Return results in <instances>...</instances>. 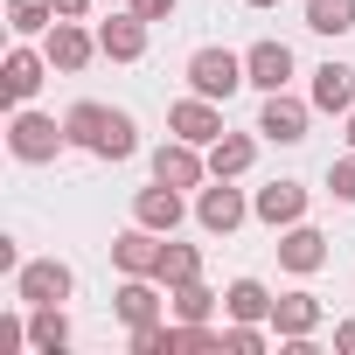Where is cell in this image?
Returning a JSON list of instances; mask_svg holds the SVG:
<instances>
[{
  "instance_id": "13",
  "label": "cell",
  "mask_w": 355,
  "mask_h": 355,
  "mask_svg": "<svg viewBox=\"0 0 355 355\" xmlns=\"http://www.w3.org/2000/svg\"><path fill=\"white\" fill-rule=\"evenodd\" d=\"M244 77H251V91H286L293 84V49L286 42H251L244 49Z\"/></svg>"
},
{
  "instance_id": "23",
  "label": "cell",
  "mask_w": 355,
  "mask_h": 355,
  "mask_svg": "<svg viewBox=\"0 0 355 355\" xmlns=\"http://www.w3.org/2000/svg\"><path fill=\"white\" fill-rule=\"evenodd\" d=\"M223 313H230V320H272V293H265L258 279H237V286L223 293Z\"/></svg>"
},
{
  "instance_id": "7",
  "label": "cell",
  "mask_w": 355,
  "mask_h": 355,
  "mask_svg": "<svg viewBox=\"0 0 355 355\" xmlns=\"http://www.w3.org/2000/svg\"><path fill=\"white\" fill-rule=\"evenodd\" d=\"M306 119H313V98L300 105V98H286V91H265V112H258V132H265L272 146H300V139H306Z\"/></svg>"
},
{
  "instance_id": "14",
  "label": "cell",
  "mask_w": 355,
  "mask_h": 355,
  "mask_svg": "<svg viewBox=\"0 0 355 355\" xmlns=\"http://www.w3.org/2000/svg\"><path fill=\"white\" fill-rule=\"evenodd\" d=\"M251 216L272 223V230H293V223L306 216V189H300V182H272V189L251 196Z\"/></svg>"
},
{
  "instance_id": "33",
  "label": "cell",
  "mask_w": 355,
  "mask_h": 355,
  "mask_svg": "<svg viewBox=\"0 0 355 355\" xmlns=\"http://www.w3.org/2000/svg\"><path fill=\"white\" fill-rule=\"evenodd\" d=\"M244 8H279V0H244Z\"/></svg>"
},
{
  "instance_id": "11",
  "label": "cell",
  "mask_w": 355,
  "mask_h": 355,
  "mask_svg": "<svg viewBox=\"0 0 355 355\" xmlns=\"http://www.w3.org/2000/svg\"><path fill=\"white\" fill-rule=\"evenodd\" d=\"M146 28H153V21L125 8V15H112V21H98V49H105L112 63H139V56H146Z\"/></svg>"
},
{
  "instance_id": "19",
  "label": "cell",
  "mask_w": 355,
  "mask_h": 355,
  "mask_svg": "<svg viewBox=\"0 0 355 355\" xmlns=\"http://www.w3.org/2000/svg\"><path fill=\"white\" fill-rule=\"evenodd\" d=\"M313 112H355V63H320L313 70Z\"/></svg>"
},
{
  "instance_id": "35",
  "label": "cell",
  "mask_w": 355,
  "mask_h": 355,
  "mask_svg": "<svg viewBox=\"0 0 355 355\" xmlns=\"http://www.w3.org/2000/svg\"><path fill=\"white\" fill-rule=\"evenodd\" d=\"M105 8H119V0H105Z\"/></svg>"
},
{
  "instance_id": "6",
  "label": "cell",
  "mask_w": 355,
  "mask_h": 355,
  "mask_svg": "<svg viewBox=\"0 0 355 355\" xmlns=\"http://www.w3.org/2000/svg\"><path fill=\"white\" fill-rule=\"evenodd\" d=\"M244 216H251V202H244V189H230L223 174H209V189L196 196V223H202L209 237H230V230H237Z\"/></svg>"
},
{
  "instance_id": "25",
  "label": "cell",
  "mask_w": 355,
  "mask_h": 355,
  "mask_svg": "<svg viewBox=\"0 0 355 355\" xmlns=\"http://www.w3.org/2000/svg\"><path fill=\"white\" fill-rule=\"evenodd\" d=\"M306 28L313 35H348L355 28V0H306Z\"/></svg>"
},
{
  "instance_id": "20",
  "label": "cell",
  "mask_w": 355,
  "mask_h": 355,
  "mask_svg": "<svg viewBox=\"0 0 355 355\" xmlns=\"http://www.w3.org/2000/svg\"><path fill=\"white\" fill-rule=\"evenodd\" d=\"M28 348H35V355L70 348V313H63V306H28Z\"/></svg>"
},
{
  "instance_id": "15",
  "label": "cell",
  "mask_w": 355,
  "mask_h": 355,
  "mask_svg": "<svg viewBox=\"0 0 355 355\" xmlns=\"http://www.w3.org/2000/svg\"><path fill=\"white\" fill-rule=\"evenodd\" d=\"M320 313H327V306H320L313 293H279V300H272V334H279V341H306V334L320 327Z\"/></svg>"
},
{
  "instance_id": "32",
  "label": "cell",
  "mask_w": 355,
  "mask_h": 355,
  "mask_svg": "<svg viewBox=\"0 0 355 355\" xmlns=\"http://www.w3.org/2000/svg\"><path fill=\"white\" fill-rule=\"evenodd\" d=\"M334 355H355V320H341V327H334Z\"/></svg>"
},
{
  "instance_id": "1",
  "label": "cell",
  "mask_w": 355,
  "mask_h": 355,
  "mask_svg": "<svg viewBox=\"0 0 355 355\" xmlns=\"http://www.w3.org/2000/svg\"><path fill=\"white\" fill-rule=\"evenodd\" d=\"M77 293V272L63 265V258H28L21 272H15V300L21 306H63Z\"/></svg>"
},
{
  "instance_id": "21",
  "label": "cell",
  "mask_w": 355,
  "mask_h": 355,
  "mask_svg": "<svg viewBox=\"0 0 355 355\" xmlns=\"http://www.w3.org/2000/svg\"><path fill=\"white\" fill-rule=\"evenodd\" d=\"M251 160H258V139H251V132H223V139L209 146V174H223V182H237Z\"/></svg>"
},
{
  "instance_id": "12",
  "label": "cell",
  "mask_w": 355,
  "mask_h": 355,
  "mask_svg": "<svg viewBox=\"0 0 355 355\" xmlns=\"http://www.w3.org/2000/svg\"><path fill=\"white\" fill-rule=\"evenodd\" d=\"M182 189H167V182H153V189H139L132 196V223H146V230H160V237H174L182 230Z\"/></svg>"
},
{
  "instance_id": "17",
  "label": "cell",
  "mask_w": 355,
  "mask_h": 355,
  "mask_svg": "<svg viewBox=\"0 0 355 355\" xmlns=\"http://www.w3.org/2000/svg\"><path fill=\"white\" fill-rule=\"evenodd\" d=\"M112 105H98V98H84V105H70L63 112V132H70V146H84V153H98L105 146V132H112Z\"/></svg>"
},
{
  "instance_id": "29",
  "label": "cell",
  "mask_w": 355,
  "mask_h": 355,
  "mask_svg": "<svg viewBox=\"0 0 355 355\" xmlns=\"http://www.w3.org/2000/svg\"><path fill=\"white\" fill-rule=\"evenodd\" d=\"M125 8H132V15H146V21H167L182 0H125Z\"/></svg>"
},
{
  "instance_id": "24",
  "label": "cell",
  "mask_w": 355,
  "mask_h": 355,
  "mask_svg": "<svg viewBox=\"0 0 355 355\" xmlns=\"http://www.w3.org/2000/svg\"><path fill=\"white\" fill-rule=\"evenodd\" d=\"M8 28L28 42V35H49L56 28V0H8Z\"/></svg>"
},
{
  "instance_id": "31",
  "label": "cell",
  "mask_w": 355,
  "mask_h": 355,
  "mask_svg": "<svg viewBox=\"0 0 355 355\" xmlns=\"http://www.w3.org/2000/svg\"><path fill=\"white\" fill-rule=\"evenodd\" d=\"M91 15V0H56V21H84Z\"/></svg>"
},
{
  "instance_id": "16",
  "label": "cell",
  "mask_w": 355,
  "mask_h": 355,
  "mask_svg": "<svg viewBox=\"0 0 355 355\" xmlns=\"http://www.w3.org/2000/svg\"><path fill=\"white\" fill-rule=\"evenodd\" d=\"M279 265H286V272H300V279H306V272H320V265H327V237H320L313 223L279 230Z\"/></svg>"
},
{
  "instance_id": "8",
  "label": "cell",
  "mask_w": 355,
  "mask_h": 355,
  "mask_svg": "<svg viewBox=\"0 0 355 355\" xmlns=\"http://www.w3.org/2000/svg\"><path fill=\"white\" fill-rule=\"evenodd\" d=\"M160 251H167V237L146 230V223H132V230L112 237V265H119L125 279H153V272H160Z\"/></svg>"
},
{
  "instance_id": "27",
  "label": "cell",
  "mask_w": 355,
  "mask_h": 355,
  "mask_svg": "<svg viewBox=\"0 0 355 355\" xmlns=\"http://www.w3.org/2000/svg\"><path fill=\"white\" fill-rule=\"evenodd\" d=\"M327 196H334V202H355V146L327 167Z\"/></svg>"
},
{
  "instance_id": "9",
  "label": "cell",
  "mask_w": 355,
  "mask_h": 355,
  "mask_svg": "<svg viewBox=\"0 0 355 355\" xmlns=\"http://www.w3.org/2000/svg\"><path fill=\"white\" fill-rule=\"evenodd\" d=\"M56 63L42 56V49H28V42H15L8 49V63H0V91H8V105H28L35 91H42V77H49Z\"/></svg>"
},
{
  "instance_id": "3",
  "label": "cell",
  "mask_w": 355,
  "mask_h": 355,
  "mask_svg": "<svg viewBox=\"0 0 355 355\" xmlns=\"http://www.w3.org/2000/svg\"><path fill=\"white\" fill-rule=\"evenodd\" d=\"M167 132H174V139H196V146H216V139H223V105L202 98V91L174 98V105H167Z\"/></svg>"
},
{
  "instance_id": "30",
  "label": "cell",
  "mask_w": 355,
  "mask_h": 355,
  "mask_svg": "<svg viewBox=\"0 0 355 355\" xmlns=\"http://www.w3.org/2000/svg\"><path fill=\"white\" fill-rule=\"evenodd\" d=\"M21 341H28V327H21V320H15V313H8V320H0V355H15V348H21Z\"/></svg>"
},
{
  "instance_id": "10",
  "label": "cell",
  "mask_w": 355,
  "mask_h": 355,
  "mask_svg": "<svg viewBox=\"0 0 355 355\" xmlns=\"http://www.w3.org/2000/svg\"><path fill=\"white\" fill-rule=\"evenodd\" d=\"M42 56H49L63 77H77V70H84L91 56H105V49H98V35H91V28H77V21H56V28L42 35Z\"/></svg>"
},
{
  "instance_id": "26",
  "label": "cell",
  "mask_w": 355,
  "mask_h": 355,
  "mask_svg": "<svg viewBox=\"0 0 355 355\" xmlns=\"http://www.w3.org/2000/svg\"><path fill=\"white\" fill-rule=\"evenodd\" d=\"M160 286H182V279H202V251L196 244H167L160 251V272H153Z\"/></svg>"
},
{
  "instance_id": "22",
  "label": "cell",
  "mask_w": 355,
  "mask_h": 355,
  "mask_svg": "<svg viewBox=\"0 0 355 355\" xmlns=\"http://www.w3.org/2000/svg\"><path fill=\"white\" fill-rule=\"evenodd\" d=\"M216 300H223V293H209L202 279L167 286V306H174V320H209V313H216Z\"/></svg>"
},
{
  "instance_id": "18",
  "label": "cell",
  "mask_w": 355,
  "mask_h": 355,
  "mask_svg": "<svg viewBox=\"0 0 355 355\" xmlns=\"http://www.w3.org/2000/svg\"><path fill=\"white\" fill-rule=\"evenodd\" d=\"M153 286H160V279H125V286L112 293V313H119L125 327H153V320H160V306H167Z\"/></svg>"
},
{
  "instance_id": "5",
  "label": "cell",
  "mask_w": 355,
  "mask_h": 355,
  "mask_svg": "<svg viewBox=\"0 0 355 355\" xmlns=\"http://www.w3.org/2000/svg\"><path fill=\"white\" fill-rule=\"evenodd\" d=\"M237 84H251V77H244V56H230V49H196V56H189V91H202V98L223 105Z\"/></svg>"
},
{
  "instance_id": "34",
  "label": "cell",
  "mask_w": 355,
  "mask_h": 355,
  "mask_svg": "<svg viewBox=\"0 0 355 355\" xmlns=\"http://www.w3.org/2000/svg\"><path fill=\"white\" fill-rule=\"evenodd\" d=\"M348 146H355V112H348Z\"/></svg>"
},
{
  "instance_id": "28",
  "label": "cell",
  "mask_w": 355,
  "mask_h": 355,
  "mask_svg": "<svg viewBox=\"0 0 355 355\" xmlns=\"http://www.w3.org/2000/svg\"><path fill=\"white\" fill-rule=\"evenodd\" d=\"M223 348H230V355H258V348H265V327H258V320H237V327H223Z\"/></svg>"
},
{
  "instance_id": "2",
  "label": "cell",
  "mask_w": 355,
  "mask_h": 355,
  "mask_svg": "<svg viewBox=\"0 0 355 355\" xmlns=\"http://www.w3.org/2000/svg\"><path fill=\"white\" fill-rule=\"evenodd\" d=\"M63 146H70V132H63L56 119H42V112H15V125H8V153H15V160L42 167V160H56Z\"/></svg>"
},
{
  "instance_id": "4",
  "label": "cell",
  "mask_w": 355,
  "mask_h": 355,
  "mask_svg": "<svg viewBox=\"0 0 355 355\" xmlns=\"http://www.w3.org/2000/svg\"><path fill=\"white\" fill-rule=\"evenodd\" d=\"M153 182H167V189H202V182H209V153H202L196 139H160V146H153Z\"/></svg>"
}]
</instances>
